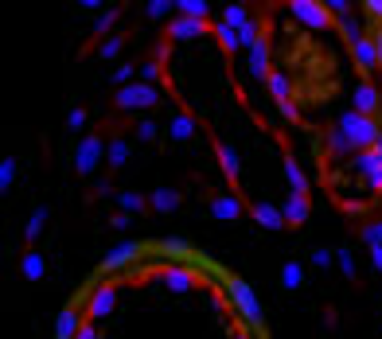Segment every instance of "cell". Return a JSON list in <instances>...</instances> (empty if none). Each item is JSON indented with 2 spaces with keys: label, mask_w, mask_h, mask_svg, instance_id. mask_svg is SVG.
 <instances>
[{
  "label": "cell",
  "mask_w": 382,
  "mask_h": 339,
  "mask_svg": "<svg viewBox=\"0 0 382 339\" xmlns=\"http://www.w3.org/2000/svg\"><path fill=\"white\" fill-rule=\"evenodd\" d=\"M156 102H160V86H148V82H140V78L113 94V105H118V110H148V105H156Z\"/></svg>",
  "instance_id": "obj_1"
},
{
  "label": "cell",
  "mask_w": 382,
  "mask_h": 339,
  "mask_svg": "<svg viewBox=\"0 0 382 339\" xmlns=\"http://www.w3.org/2000/svg\"><path fill=\"white\" fill-rule=\"evenodd\" d=\"M105 148H110V145H105L102 133H86V137L78 140V148H74V168H78L82 176H86V172H94L98 160L105 156Z\"/></svg>",
  "instance_id": "obj_2"
},
{
  "label": "cell",
  "mask_w": 382,
  "mask_h": 339,
  "mask_svg": "<svg viewBox=\"0 0 382 339\" xmlns=\"http://www.w3.org/2000/svg\"><path fill=\"white\" fill-rule=\"evenodd\" d=\"M227 288H230V301H234V308L242 312L250 324H257L262 320V308H257V296H254V288L246 285V281H238V277H230L227 281Z\"/></svg>",
  "instance_id": "obj_3"
},
{
  "label": "cell",
  "mask_w": 382,
  "mask_h": 339,
  "mask_svg": "<svg viewBox=\"0 0 382 339\" xmlns=\"http://www.w3.org/2000/svg\"><path fill=\"white\" fill-rule=\"evenodd\" d=\"M378 110H382V90H378L371 78H359V82H355V113H367V118H375Z\"/></svg>",
  "instance_id": "obj_4"
},
{
  "label": "cell",
  "mask_w": 382,
  "mask_h": 339,
  "mask_svg": "<svg viewBox=\"0 0 382 339\" xmlns=\"http://www.w3.org/2000/svg\"><path fill=\"white\" fill-rule=\"evenodd\" d=\"M222 24H227L230 31H238V36H242V31H246V28H250V24H254V16L246 12L242 4H230V8H222Z\"/></svg>",
  "instance_id": "obj_5"
},
{
  "label": "cell",
  "mask_w": 382,
  "mask_h": 339,
  "mask_svg": "<svg viewBox=\"0 0 382 339\" xmlns=\"http://www.w3.org/2000/svg\"><path fill=\"white\" fill-rule=\"evenodd\" d=\"M195 133L199 129H195V118H191V113H176V118L168 121V137L172 140H191Z\"/></svg>",
  "instance_id": "obj_6"
},
{
  "label": "cell",
  "mask_w": 382,
  "mask_h": 339,
  "mask_svg": "<svg viewBox=\"0 0 382 339\" xmlns=\"http://www.w3.org/2000/svg\"><path fill=\"white\" fill-rule=\"evenodd\" d=\"M211 214H219V219H238V214H242V203H238L234 195H211Z\"/></svg>",
  "instance_id": "obj_7"
},
{
  "label": "cell",
  "mask_w": 382,
  "mask_h": 339,
  "mask_svg": "<svg viewBox=\"0 0 382 339\" xmlns=\"http://www.w3.org/2000/svg\"><path fill=\"white\" fill-rule=\"evenodd\" d=\"M20 269H24V277H28V281H39V277H43V254H39V250H28V254H24V261H20Z\"/></svg>",
  "instance_id": "obj_8"
},
{
  "label": "cell",
  "mask_w": 382,
  "mask_h": 339,
  "mask_svg": "<svg viewBox=\"0 0 382 339\" xmlns=\"http://www.w3.org/2000/svg\"><path fill=\"white\" fill-rule=\"evenodd\" d=\"M125 156H129V137H113L110 148H105V164L118 168V164H125Z\"/></svg>",
  "instance_id": "obj_9"
},
{
  "label": "cell",
  "mask_w": 382,
  "mask_h": 339,
  "mask_svg": "<svg viewBox=\"0 0 382 339\" xmlns=\"http://www.w3.org/2000/svg\"><path fill=\"white\" fill-rule=\"evenodd\" d=\"M180 16H184V20H199V24H207V16H211V12H207V8H211V4H203V0H180Z\"/></svg>",
  "instance_id": "obj_10"
},
{
  "label": "cell",
  "mask_w": 382,
  "mask_h": 339,
  "mask_svg": "<svg viewBox=\"0 0 382 339\" xmlns=\"http://www.w3.org/2000/svg\"><path fill=\"white\" fill-rule=\"evenodd\" d=\"M301 281H304V269L296 266V261H285V266H281V285L285 288H301Z\"/></svg>",
  "instance_id": "obj_11"
},
{
  "label": "cell",
  "mask_w": 382,
  "mask_h": 339,
  "mask_svg": "<svg viewBox=\"0 0 382 339\" xmlns=\"http://www.w3.org/2000/svg\"><path fill=\"white\" fill-rule=\"evenodd\" d=\"M43 222H47V207H36V211H31V219H28V230H24V238H28V242H36L39 230H43Z\"/></svg>",
  "instance_id": "obj_12"
},
{
  "label": "cell",
  "mask_w": 382,
  "mask_h": 339,
  "mask_svg": "<svg viewBox=\"0 0 382 339\" xmlns=\"http://www.w3.org/2000/svg\"><path fill=\"white\" fill-rule=\"evenodd\" d=\"M148 207H153V211H172V207H180V195L176 192H153Z\"/></svg>",
  "instance_id": "obj_13"
},
{
  "label": "cell",
  "mask_w": 382,
  "mask_h": 339,
  "mask_svg": "<svg viewBox=\"0 0 382 339\" xmlns=\"http://www.w3.org/2000/svg\"><path fill=\"white\" fill-rule=\"evenodd\" d=\"M118 203H121V211H145V207H148V199H145V195H137V192H121Z\"/></svg>",
  "instance_id": "obj_14"
},
{
  "label": "cell",
  "mask_w": 382,
  "mask_h": 339,
  "mask_svg": "<svg viewBox=\"0 0 382 339\" xmlns=\"http://www.w3.org/2000/svg\"><path fill=\"white\" fill-rule=\"evenodd\" d=\"M336 266L344 269V277H347V281H355V254L347 250V246H344V250H336Z\"/></svg>",
  "instance_id": "obj_15"
},
{
  "label": "cell",
  "mask_w": 382,
  "mask_h": 339,
  "mask_svg": "<svg viewBox=\"0 0 382 339\" xmlns=\"http://www.w3.org/2000/svg\"><path fill=\"white\" fill-rule=\"evenodd\" d=\"M121 47H125V36H110L102 47H98V51H102V59H118Z\"/></svg>",
  "instance_id": "obj_16"
},
{
  "label": "cell",
  "mask_w": 382,
  "mask_h": 339,
  "mask_svg": "<svg viewBox=\"0 0 382 339\" xmlns=\"http://www.w3.org/2000/svg\"><path fill=\"white\" fill-rule=\"evenodd\" d=\"M363 242H367V246H382V219L371 222V226H363Z\"/></svg>",
  "instance_id": "obj_17"
},
{
  "label": "cell",
  "mask_w": 382,
  "mask_h": 339,
  "mask_svg": "<svg viewBox=\"0 0 382 339\" xmlns=\"http://www.w3.org/2000/svg\"><path fill=\"white\" fill-rule=\"evenodd\" d=\"M12 179H16V164L4 160V164H0V192H8V187H12Z\"/></svg>",
  "instance_id": "obj_18"
},
{
  "label": "cell",
  "mask_w": 382,
  "mask_h": 339,
  "mask_svg": "<svg viewBox=\"0 0 382 339\" xmlns=\"http://www.w3.org/2000/svg\"><path fill=\"white\" fill-rule=\"evenodd\" d=\"M137 137H140V140H156V121L145 118V121L137 125Z\"/></svg>",
  "instance_id": "obj_19"
},
{
  "label": "cell",
  "mask_w": 382,
  "mask_h": 339,
  "mask_svg": "<svg viewBox=\"0 0 382 339\" xmlns=\"http://www.w3.org/2000/svg\"><path fill=\"white\" fill-rule=\"evenodd\" d=\"M331 261H336V254H328V250H316V254H312V266H316V269H328Z\"/></svg>",
  "instance_id": "obj_20"
},
{
  "label": "cell",
  "mask_w": 382,
  "mask_h": 339,
  "mask_svg": "<svg viewBox=\"0 0 382 339\" xmlns=\"http://www.w3.org/2000/svg\"><path fill=\"white\" fill-rule=\"evenodd\" d=\"M66 125L82 129V125H86V110H71V113H66Z\"/></svg>",
  "instance_id": "obj_21"
},
{
  "label": "cell",
  "mask_w": 382,
  "mask_h": 339,
  "mask_svg": "<svg viewBox=\"0 0 382 339\" xmlns=\"http://www.w3.org/2000/svg\"><path fill=\"white\" fill-rule=\"evenodd\" d=\"M168 8H176V4H164V0H153V4H148V16H153V20H160V16L168 12Z\"/></svg>",
  "instance_id": "obj_22"
},
{
  "label": "cell",
  "mask_w": 382,
  "mask_h": 339,
  "mask_svg": "<svg viewBox=\"0 0 382 339\" xmlns=\"http://www.w3.org/2000/svg\"><path fill=\"white\" fill-rule=\"evenodd\" d=\"M367 8V16H375V20H382V0H371V4H363Z\"/></svg>",
  "instance_id": "obj_23"
},
{
  "label": "cell",
  "mask_w": 382,
  "mask_h": 339,
  "mask_svg": "<svg viewBox=\"0 0 382 339\" xmlns=\"http://www.w3.org/2000/svg\"><path fill=\"white\" fill-rule=\"evenodd\" d=\"M371 266L382 269V246H371Z\"/></svg>",
  "instance_id": "obj_24"
},
{
  "label": "cell",
  "mask_w": 382,
  "mask_h": 339,
  "mask_svg": "<svg viewBox=\"0 0 382 339\" xmlns=\"http://www.w3.org/2000/svg\"><path fill=\"white\" fill-rule=\"evenodd\" d=\"M110 226H113V230H121V226H129V219H125V214H113Z\"/></svg>",
  "instance_id": "obj_25"
}]
</instances>
